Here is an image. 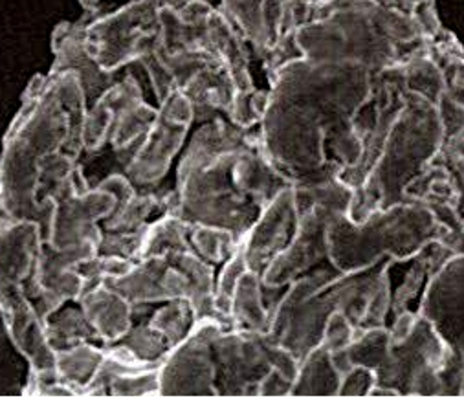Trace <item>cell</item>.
Instances as JSON below:
<instances>
[{"label": "cell", "instance_id": "cell-3", "mask_svg": "<svg viewBox=\"0 0 464 398\" xmlns=\"http://www.w3.org/2000/svg\"><path fill=\"white\" fill-rule=\"evenodd\" d=\"M157 116L159 109L145 102L141 83L132 68H123L102 94L87 103L83 154L98 156L112 150L121 170Z\"/></svg>", "mask_w": 464, "mask_h": 398}, {"label": "cell", "instance_id": "cell-4", "mask_svg": "<svg viewBox=\"0 0 464 398\" xmlns=\"http://www.w3.org/2000/svg\"><path fill=\"white\" fill-rule=\"evenodd\" d=\"M118 177L120 173H112L92 188L82 166L70 173L48 197L41 224L43 243L55 250L89 243L100 247L102 226L118 204Z\"/></svg>", "mask_w": 464, "mask_h": 398}, {"label": "cell", "instance_id": "cell-8", "mask_svg": "<svg viewBox=\"0 0 464 398\" xmlns=\"http://www.w3.org/2000/svg\"><path fill=\"white\" fill-rule=\"evenodd\" d=\"M44 333L53 351L83 342L102 344L77 301H66L57 310H53L44 320Z\"/></svg>", "mask_w": 464, "mask_h": 398}, {"label": "cell", "instance_id": "cell-1", "mask_svg": "<svg viewBox=\"0 0 464 398\" xmlns=\"http://www.w3.org/2000/svg\"><path fill=\"white\" fill-rule=\"evenodd\" d=\"M87 100L73 70L35 75L3 141L0 204L17 218L44 222L50 193L83 156Z\"/></svg>", "mask_w": 464, "mask_h": 398}, {"label": "cell", "instance_id": "cell-7", "mask_svg": "<svg viewBox=\"0 0 464 398\" xmlns=\"http://www.w3.org/2000/svg\"><path fill=\"white\" fill-rule=\"evenodd\" d=\"M105 347L107 345H102V344L83 342L72 347L53 351L55 373L63 383L73 389L75 396H83L85 387L92 382L94 374L98 373L103 362Z\"/></svg>", "mask_w": 464, "mask_h": 398}, {"label": "cell", "instance_id": "cell-6", "mask_svg": "<svg viewBox=\"0 0 464 398\" xmlns=\"http://www.w3.org/2000/svg\"><path fill=\"white\" fill-rule=\"evenodd\" d=\"M77 303H80L87 322L103 345L121 342L134 325V314L138 306H134L109 281H102L87 288Z\"/></svg>", "mask_w": 464, "mask_h": 398}, {"label": "cell", "instance_id": "cell-2", "mask_svg": "<svg viewBox=\"0 0 464 398\" xmlns=\"http://www.w3.org/2000/svg\"><path fill=\"white\" fill-rule=\"evenodd\" d=\"M43 252L37 220L12 217L0 204V314L30 369H55V353L44 333L35 301V272Z\"/></svg>", "mask_w": 464, "mask_h": 398}, {"label": "cell", "instance_id": "cell-5", "mask_svg": "<svg viewBox=\"0 0 464 398\" xmlns=\"http://www.w3.org/2000/svg\"><path fill=\"white\" fill-rule=\"evenodd\" d=\"M193 116L195 111L191 102L180 91H173L162 103H159L157 120L120 173H123L138 189L157 186L166 177Z\"/></svg>", "mask_w": 464, "mask_h": 398}, {"label": "cell", "instance_id": "cell-10", "mask_svg": "<svg viewBox=\"0 0 464 398\" xmlns=\"http://www.w3.org/2000/svg\"><path fill=\"white\" fill-rule=\"evenodd\" d=\"M80 3L87 12H94L102 5V0H80Z\"/></svg>", "mask_w": 464, "mask_h": 398}, {"label": "cell", "instance_id": "cell-9", "mask_svg": "<svg viewBox=\"0 0 464 398\" xmlns=\"http://www.w3.org/2000/svg\"><path fill=\"white\" fill-rule=\"evenodd\" d=\"M28 396H75L73 389L61 382L55 369L52 371H35L30 369L28 383L23 391Z\"/></svg>", "mask_w": 464, "mask_h": 398}]
</instances>
